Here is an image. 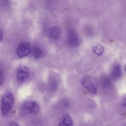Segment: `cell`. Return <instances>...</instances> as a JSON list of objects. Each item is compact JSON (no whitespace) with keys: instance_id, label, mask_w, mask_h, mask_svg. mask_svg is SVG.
I'll return each mask as SVG.
<instances>
[{"instance_id":"10","label":"cell","mask_w":126,"mask_h":126,"mask_svg":"<svg viewBox=\"0 0 126 126\" xmlns=\"http://www.w3.org/2000/svg\"><path fill=\"white\" fill-rule=\"evenodd\" d=\"M50 33L52 36L54 38L57 39L59 37L60 34V30L57 26L52 27L50 30Z\"/></svg>"},{"instance_id":"14","label":"cell","mask_w":126,"mask_h":126,"mask_svg":"<svg viewBox=\"0 0 126 126\" xmlns=\"http://www.w3.org/2000/svg\"><path fill=\"white\" fill-rule=\"evenodd\" d=\"M9 126H20L16 122L12 121L9 124Z\"/></svg>"},{"instance_id":"8","label":"cell","mask_w":126,"mask_h":126,"mask_svg":"<svg viewBox=\"0 0 126 126\" xmlns=\"http://www.w3.org/2000/svg\"><path fill=\"white\" fill-rule=\"evenodd\" d=\"M72 122L68 115H64L59 123L58 126H72Z\"/></svg>"},{"instance_id":"13","label":"cell","mask_w":126,"mask_h":126,"mask_svg":"<svg viewBox=\"0 0 126 126\" xmlns=\"http://www.w3.org/2000/svg\"><path fill=\"white\" fill-rule=\"evenodd\" d=\"M4 81V77L2 71L0 68V85L3 83Z\"/></svg>"},{"instance_id":"1","label":"cell","mask_w":126,"mask_h":126,"mask_svg":"<svg viewBox=\"0 0 126 126\" xmlns=\"http://www.w3.org/2000/svg\"><path fill=\"white\" fill-rule=\"evenodd\" d=\"M14 100L13 94L10 92H7L3 96L1 100V112L2 115L6 116L11 110Z\"/></svg>"},{"instance_id":"12","label":"cell","mask_w":126,"mask_h":126,"mask_svg":"<svg viewBox=\"0 0 126 126\" xmlns=\"http://www.w3.org/2000/svg\"><path fill=\"white\" fill-rule=\"evenodd\" d=\"M101 83L102 86L104 87H107L109 86L110 84V79L107 76H104L101 79Z\"/></svg>"},{"instance_id":"11","label":"cell","mask_w":126,"mask_h":126,"mask_svg":"<svg viewBox=\"0 0 126 126\" xmlns=\"http://www.w3.org/2000/svg\"><path fill=\"white\" fill-rule=\"evenodd\" d=\"M32 53L34 57L36 58H40L42 55V52L41 50L37 47L33 48Z\"/></svg>"},{"instance_id":"4","label":"cell","mask_w":126,"mask_h":126,"mask_svg":"<svg viewBox=\"0 0 126 126\" xmlns=\"http://www.w3.org/2000/svg\"><path fill=\"white\" fill-rule=\"evenodd\" d=\"M67 41L69 46L75 48L80 44V39L76 32L73 30H70L68 33Z\"/></svg>"},{"instance_id":"9","label":"cell","mask_w":126,"mask_h":126,"mask_svg":"<svg viewBox=\"0 0 126 126\" xmlns=\"http://www.w3.org/2000/svg\"><path fill=\"white\" fill-rule=\"evenodd\" d=\"M104 47L99 44L93 46L92 48V51L98 56H101L103 54L104 51Z\"/></svg>"},{"instance_id":"6","label":"cell","mask_w":126,"mask_h":126,"mask_svg":"<svg viewBox=\"0 0 126 126\" xmlns=\"http://www.w3.org/2000/svg\"><path fill=\"white\" fill-rule=\"evenodd\" d=\"M81 83L83 86L90 93L96 94L97 91L95 85L89 80V78L85 77L81 81Z\"/></svg>"},{"instance_id":"15","label":"cell","mask_w":126,"mask_h":126,"mask_svg":"<svg viewBox=\"0 0 126 126\" xmlns=\"http://www.w3.org/2000/svg\"><path fill=\"white\" fill-rule=\"evenodd\" d=\"M3 36V31L2 29L0 28V41H1L2 38Z\"/></svg>"},{"instance_id":"3","label":"cell","mask_w":126,"mask_h":126,"mask_svg":"<svg viewBox=\"0 0 126 126\" xmlns=\"http://www.w3.org/2000/svg\"><path fill=\"white\" fill-rule=\"evenodd\" d=\"M31 51L30 44L27 42H23L19 44L17 46L16 50L17 54L20 58L27 56Z\"/></svg>"},{"instance_id":"5","label":"cell","mask_w":126,"mask_h":126,"mask_svg":"<svg viewBox=\"0 0 126 126\" xmlns=\"http://www.w3.org/2000/svg\"><path fill=\"white\" fill-rule=\"evenodd\" d=\"M29 74V70L27 67L24 66L20 67L17 71V81L19 83L24 82L28 77Z\"/></svg>"},{"instance_id":"2","label":"cell","mask_w":126,"mask_h":126,"mask_svg":"<svg viewBox=\"0 0 126 126\" xmlns=\"http://www.w3.org/2000/svg\"><path fill=\"white\" fill-rule=\"evenodd\" d=\"M40 106L36 101H30L24 103L21 108V111L24 114H34L40 110Z\"/></svg>"},{"instance_id":"7","label":"cell","mask_w":126,"mask_h":126,"mask_svg":"<svg viewBox=\"0 0 126 126\" xmlns=\"http://www.w3.org/2000/svg\"><path fill=\"white\" fill-rule=\"evenodd\" d=\"M122 71L121 66L118 63L114 64L112 67L110 72V76L113 80L119 79L121 76Z\"/></svg>"}]
</instances>
